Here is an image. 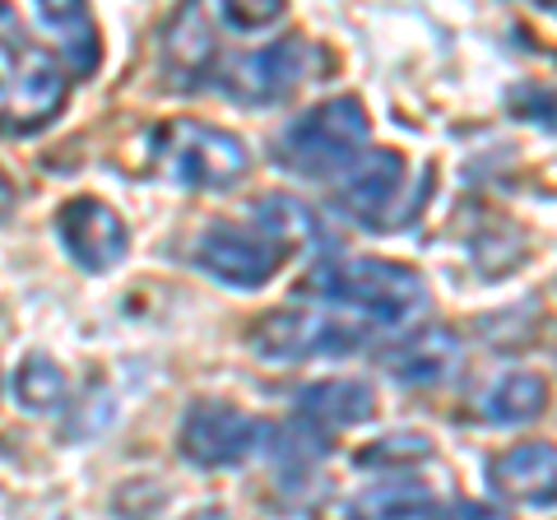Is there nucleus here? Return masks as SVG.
I'll return each instance as SVG.
<instances>
[{
	"instance_id": "f257e3e1",
	"label": "nucleus",
	"mask_w": 557,
	"mask_h": 520,
	"mask_svg": "<svg viewBox=\"0 0 557 520\" xmlns=\"http://www.w3.org/2000/svg\"><path fill=\"white\" fill-rule=\"evenodd\" d=\"M302 298L358 311L368 325H405L428 307L432 288L413 265L381 256H321L302 280Z\"/></svg>"
},
{
	"instance_id": "f03ea898",
	"label": "nucleus",
	"mask_w": 557,
	"mask_h": 520,
	"mask_svg": "<svg viewBox=\"0 0 557 520\" xmlns=\"http://www.w3.org/2000/svg\"><path fill=\"white\" fill-rule=\"evenodd\" d=\"M372 140V121H368V108L344 94V98H330L321 108L302 112L293 126L278 135L270 159L278 172L288 177H307V182H330L339 177L348 168V159Z\"/></svg>"
},
{
	"instance_id": "7ed1b4c3",
	"label": "nucleus",
	"mask_w": 557,
	"mask_h": 520,
	"mask_svg": "<svg viewBox=\"0 0 557 520\" xmlns=\"http://www.w3.org/2000/svg\"><path fill=\"white\" fill-rule=\"evenodd\" d=\"M159 168L182 190H233L251 172V149L242 135L209 121H172L159 145Z\"/></svg>"
},
{
	"instance_id": "20e7f679",
	"label": "nucleus",
	"mask_w": 557,
	"mask_h": 520,
	"mask_svg": "<svg viewBox=\"0 0 557 520\" xmlns=\"http://www.w3.org/2000/svg\"><path fill=\"white\" fill-rule=\"evenodd\" d=\"M317 61H321L317 42L302 38V33H288V38L228 61V71H219L214 84H219L223 98L237 102V108L265 112V108H278V102H288L298 94L302 84L317 75Z\"/></svg>"
},
{
	"instance_id": "39448f33",
	"label": "nucleus",
	"mask_w": 557,
	"mask_h": 520,
	"mask_svg": "<svg viewBox=\"0 0 557 520\" xmlns=\"http://www.w3.org/2000/svg\"><path fill=\"white\" fill-rule=\"evenodd\" d=\"M372 339L368 321H339L325 311H307V307H288V311H270L251 325V354L265 362H311V358H344L358 354Z\"/></svg>"
},
{
	"instance_id": "423d86ee",
	"label": "nucleus",
	"mask_w": 557,
	"mask_h": 520,
	"mask_svg": "<svg viewBox=\"0 0 557 520\" xmlns=\"http://www.w3.org/2000/svg\"><path fill=\"white\" fill-rule=\"evenodd\" d=\"M284 260H288V251L278 247L274 237L260 233L251 219L247 223L214 219V223H205L196 237V270L228 288H242V293L265 288Z\"/></svg>"
},
{
	"instance_id": "0eeeda50",
	"label": "nucleus",
	"mask_w": 557,
	"mask_h": 520,
	"mask_svg": "<svg viewBox=\"0 0 557 520\" xmlns=\"http://www.w3.org/2000/svg\"><path fill=\"white\" fill-rule=\"evenodd\" d=\"M270 423L251 419L223 400H200L186 409L182 432H177V450L196 465V470H233V465L260 456L265 446Z\"/></svg>"
},
{
	"instance_id": "6e6552de",
	"label": "nucleus",
	"mask_w": 557,
	"mask_h": 520,
	"mask_svg": "<svg viewBox=\"0 0 557 520\" xmlns=\"http://www.w3.org/2000/svg\"><path fill=\"white\" fill-rule=\"evenodd\" d=\"M51 228H57L61 251L75 260L84 274H108L131 251L126 223H121V214L98 196H70L57 210V219H51Z\"/></svg>"
},
{
	"instance_id": "1a4fd4ad",
	"label": "nucleus",
	"mask_w": 557,
	"mask_h": 520,
	"mask_svg": "<svg viewBox=\"0 0 557 520\" xmlns=\"http://www.w3.org/2000/svg\"><path fill=\"white\" fill-rule=\"evenodd\" d=\"M335 182H339L335 190L339 210L354 223H362V228L381 233V228H391V210H395L399 190H405V153L362 145Z\"/></svg>"
},
{
	"instance_id": "9d476101",
	"label": "nucleus",
	"mask_w": 557,
	"mask_h": 520,
	"mask_svg": "<svg viewBox=\"0 0 557 520\" xmlns=\"http://www.w3.org/2000/svg\"><path fill=\"white\" fill-rule=\"evenodd\" d=\"M24 71L14 75V89H10V102L0 108V135H38L42 126L61 116L65 108V94H70V79L57 65V57L47 51H24Z\"/></svg>"
},
{
	"instance_id": "9b49d317",
	"label": "nucleus",
	"mask_w": 557,
	"mask_h": 520,
	"mask_svg": "<svg viewBox=\"0 0 557 520\" xmlns=\"http://www.w3.org/2000/svg\"><path fill=\"white\" fill-rule=\"evenodd\" d=\"M293 413H298V423L307 432L335 437V432L362 428L376 419V391L358 376H330V381H317V386H302Z\"/></svg>"
},
{
	"instance_id": "f8f14e48",
	"label": "nucleus",
	"mask_w": 557,
	"mask_h": 520,
	"mask_svg": "<svg viewBox=\"0 0 557 520\" xmlns=\"http://www.w3.org/2000/svg\"><path fill=\"white\" fill-rule=\"evenodd\" d=\"M209 65H214V33L200 14V0H186L163 28V79L168 89L190 94L209 79Z\"/></svg>"
},
{
	"instance_id": "ddd939ff",
	"label": "nucleus",
	"mask_w": 557,
	"mask_h": 520,
	"mask_svg": "<svg viewBox=\"0 0 557 520\" xmlns=\"http://www.w3.org/2000/svg\"><path fill=\"white\" fill-rule=\"evenodd\" d=\"M553 474H557L553 446L520 442L487 465V488L502 502H520V507H553Z\"/></svg>"
},
{
	"instance_id": "4468645a",
	"label": "nucleus",
	"mask_w": 557,
	"mask_h": 520,
	"mask_svg": "<svg viewBox=\"0 0 557 520\" xmlns=\"http://www.w3.org/2000/svg\"><path fill=\"white\" fill-rule=\"evenodd\" d=\"M460 362V339L446 325H423V331H409L391 344L386 354V372L399 386H442V381L456 376Z\"/></svg>"
},
{
	"instance_id": "2eb2a0df",
	"label": "nucleus",
	"mask_w": 557,
	"mask_h": 520,
	"mask_svg": "<svg viewBox=\"0 0 557 520\" xmlns=\"http://www.w3.org/2000/svg\"><path fill=\"white\" fill-rule=\"evenodd\" d=\"M38 20L51 28V38L61 42V57L70 65V75L89 79L102 65V42H98V20L89 10V0H33Z\"/></svg>"
},
{
	"instance_id": "dca6fc26",
	"label": "nucleus",
	"mask_w": 557,
	"mask_h": 520,
	"mask_svg": "<svg viewBox=\"0 0 557 520\" xmlns=\"http://www.w3.org/2000/svg\"><path fill=\"white\" fill-rule=\"evenodd\" d=\"M251 223H256V228L265 233V237H274L288 256H293V251H321V247H325V228H321L317 210H307L298 196H278V190L260 196V200L251 205Z\"/></svg>"
},
{
	"instance_id": "f3484780",
	"label": "nucleus",
	"mask_w": 557,
	"mask_h": 520,
	"mask_svg": "<svg viewBox=\"0 0 557 520\" xmlns=\"http://www.w3.org/2000/svg\"><path fill=\"white\" fill-rule=\"evenodd\" d=\"M544 405H548V381L544 376L539 372H507L483 391L479 413L493 428H520V423L539 419Z\"/></svg>"
},
{
	"instance_id": "a211bd4d",
	"label": "nucleus",
	"mask_w": 557,
	"mask_h": 520,
	"mask_svg": "<svg viewBox=\"0 0 557 520\" xmlns=\"http://www.w3.org/2000/svg\"><path fill=\"white\" fill-rule=\"evenodd\" d=\"M65 391H70V381H65L57 358L28 354L20 368H14V400H20V409H28V413L61 409L65 405Z\"/></svg>"
},
{
	"instance_id": "6ab92c4d",
	"label": "nucleus",
	"mask_w": 557,
	"mask_h": 520,
	"mask_svg": "<svg viewBox=\"0 0 557 520\" xmlns=\"http://www.w3.org/2000/svg\"><path fill=\"white\" fill-rule=\"evenodd\" d=\"M358 516H442L450 507H442L437 497H432L423 483L413 479H391V483H376L368 488L358 502H354Z\"/></svg>"
},
{
	"instance_id": "aec40b11",
	"label": "nucleus",
	"mask_w": 557,
	"mask_h": 520,
	"mask_svg": "<svg viewBox=\"0 0 557 520\" xmlns=\"http://www.w3.org/2000/svg\"><path fill=\"white\" fill-rule=\"evenodd\" d=\"M432 456V442L418 437V432H395V437H381L372 446H362L354 465L358 470H399V465H418Z\"/></svg>"
},
{
	"instance_id": "412c9836",
	"label": "nucleus",
	"mask_w": 557,
	"mask_h": 520,
	"mask_svg": "<svg viewBox=\"0 0 557 520\" xmlns=\"http://www.w3.org/2000/svg\"><path fill=\"white\" fill-rule=\"evenodd\" d=\"M288 0H219V14L223 24L237 28V33H260V28H274L284 20Z\"/></svg>"
},
{
	"instance_id": "4be33fe9",
	"label": "nucleus",
	"mask_w": 557,
	"mask_h": 520,
	"mask_svg": "<svg viewBox=\"0 0 557 520\" xmlns=\"http://www.w3.org/2000/svg\"><path fill=\"white\" fill-rule=\"evenodd\" d=\"M33 42H28V28H24V20H20V10L10 5V0H0V51L5 57H24Z\"/></svg>"
}]
</instances>
